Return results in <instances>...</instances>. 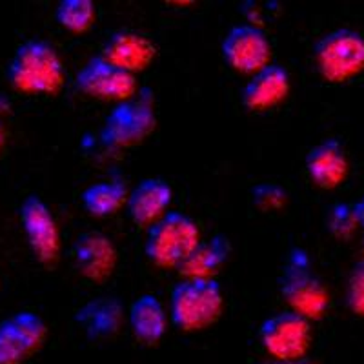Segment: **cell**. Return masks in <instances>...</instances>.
<instances>
[{
	"instance_id": "obj_21",
	"label": "cell",
	"mask_w": 364,
	"mask_h": 364,
	"mask_svg": "<svg viewBox=\"0 0 364 364\" xmlns=\"http://www.w3.org/2000/svg\"><path fill=\"white\" fill-rule=\"evenodd\" d=\"M95 18L97 9L91 0H60L55 8V21L71 33H86Z\"/></svg>"
},
{
	"instance_id": "obj_8",
	"label": "cell",
	"mask_w": 364,
	"mask_h": 364,
	"mask_svg": "<svg viewBox=\"0 0 364 364\" xmlns=\"http://www.w3.org/2000/svg\"><path fill=\"white\" fill-rule=\"evenodd\" d=\"M220 55L233 71L253 75L272 64V42L257 24H237L220 42Z\"/></svg>"
},
{
	"instance_id": "obj_23",
	"label": "cell",
	"mask_w": 364,
	"mask_h": 364,
	"mask_svg": "<svg viewBox=\"0 0 364 364\" xmlns=\"http://www.w3.org/2000/svg\"><path fill=\"white\" fill-rule=\"evenodd\" d=\"M252 203L264 213L279 211L288 203V191L275 182H259L252 188Z\"/></svg>"
},
{
	"instance_id": "obj_17",
	"label": "cell",
	"mask_w": 364,
	"mask_h": 364,
	"mask_svg": "<svg viewBox=\"0 0 364 364\" xmlns=\"http://www.w3.org/2000/svg\"><path fill=\"white\" fill-rule=\"evenodd\" d=\"M73 318L87 339H108L122 326L124 308L115 297H95L84 302Z\"/></svg>"
},
{
	"instance_id": "obj_29",
	"label": "cell",
	"mask_w": 364,
	"mask_h": 364,
	"mask_svg": "<svg viewBox=\"0 0 364 364\" xmlns=\"http://www.w3.org/2000/svg\"><path fill=\"white\" fill-rule=\"evenodd\" d=\"M363 252H364V239H363Z\"/></svg>"
},
{
	"instance_id": "obj_4",
	"label": "cell",
	"mask_w": 364,
	"mask_h": 364,
	"mask_svg": "<svg viewBox=\"0 0 364 364\" xmlns=\"http://www.w3.org/2000/svg\"><path fill=\"white\" fill-rule=\"evenodd\" d=\"M199 242V224L182 211H168L148 228L144 253L159 268L177 269Z\"/></svg>"
},
{
	"instance_id": "obj_1",
	"label": "cell",
	"mask_w": 364,
	"mask_h": 364,
	"mask_svg": "<svg viewBox=\"0 0 364 364\" xmlns=\"http://www.w3.org/2000/svg\"><path fill=\"white\" fill-rule=\"evenodd\" d=\"M6 75L21 93L55 95L64 84V64L51 42L29 38L13 53Z\"/></svg>"
},
{
	"instance_id": "obj_27",
	"label": "cell",
	"mask_w": 364,
	"mask_h": 364,
	"mask_svg": "<svg viewBox=\"0 0 364 364\" xmlns=\"http://www.w3.org/2000/svg\"><path fill=\"white\" fill-rule=\"evenodd\" d=\"M6 141H8V132H6L4 122H2V120H0V151H2V149H4Z\"/></svg>"
},
{
	"instance_id": "obj_5",
	"label": "cell",
	"mask_w": 364,
	"mask_h": 364,
	"mask_svg": "<svg viewBox=\"0 0 364 364\" xmlns=\"http://www.w3.org/2000/svg\"><path fill=\"white\" fill-rule=\"evenodd\" d=\"M318 75L330 84H343L364 71V37L355 29H333L314 46Z\"/></svg>"
},
{
	"instance_id": "obj_18",
	"label": "cell",
	"mask_w": 364,
	"mask_h": 364,
	"mask_svg": "<svg viewBox=\"0 0 364 364\" xmlns=\"http://www.w3.org/2000/svg\"><path fill=\"white\" fill-rule=\"evenodd\" d=\"M232 245L228 237L213 235L195 246L188 259L177 268L182 279H215L224 264L230 259Z\"/></svg>"
},
{
	"instance_id": "obj_9",
	"label": "cell",
	"mask_w": 364,
	"mask_h": 364,
	"mask_svg": "<svg viewBox=\"0 0 364 364\" xmlns=\"http://www.w3.org/2000/svg\"><path fill=\"white\" fill-rule=\"evenodd\" d=\"M75 87L91 99L120 104L136 95V79L135 75L113 66L97 55L75 75Z\"/></svg>"
},
{
	"instance_id": "obj_13",
	"label": "cell",
	"mask_w": 364,
	"mask_h": 364,
	"mask_svg": "<svg viewBox=\"0 0 364 364\" xmlns=\"http://www.w3.org/2000/svg\"><path fill=\"white\" fill-rule=\"evenodd\" d=\"M73 261L84 279L104 282L117 266V248L102 232H84L73 242Z\"/></svg>"
},
{
	"instance_id": "obj_16",
	"label": "cell",
	"mask_w": 364,
	"mask_h": 364,
	"mask_svg": "<svg viewBox=\"0 0 364 364\" xmlns=\"http://www.w3.org/2000/svg\"><path fill=\"white\" fill-rule=\"evenodd\" d=\"M306 173L315 186L336 190L346 181L350 164L344 148L337 139H326L308 151Z\"/></svg>"
},
{
	"instance_id": "obj_14",
	"label": "cell",
	"mask_w": 364,
	"mask_h": 364,
	"mask_svg": "<svg viewBox=\"0 0 364 364\" xmlns=\"http://www.w3.org/2000/svg\"><path fill=\"white\" fill-rule=\"evenodd\" d=\"M173 190L164 178H142L128 193L126 210L136 226L149 228L170 211Z\"/></svg>"
},
{
	"instance_id": "obj_19",
	"label": "cell",
	"mask_w": 364,
	"mask_h": 364,
	"mask_svg": "<svg viewBox=\"0 0 364 364\" xmlns=\"http://www.w3.org/2000/svg\"><path fill=\"white\" fill-rule=\"evenodd\" d=\"M129 328L141 343H159L168 330V315L162 302L151 294L136 297L129 306Z\"/></svg>"
},
{
	"instance_id": "obj_10",
	"label": "cell",
	"mask_w": 364,
	"mask_h": 364,
	"mask_svg": "<svg viewBox=\"0 0 364 364\" xmlns=\"http://www.w3.org/2000/svg\"><path fill=\"white\" fill-rule=\"evenodd\" d=\"M26 240L41 264H53L60 252V235L51 208L38 197L28 195L18 210Z\"/></svg>"
},
{
	"instance_id": "obj_25",
	"label": "cell",
	"mask_w": 364,
	"mask_h": 364,
	"mask_svg": "<svg viewBox=\"0 0 364 364\" xmlns=\"http://www.w3.org/2000/svg\"><path fill=\"white\" fill-rule=\"evenodd\" d=\"M353 211H355V217L357 220H359L360 226H364V195H363V199L353 206Z\"/></svg>"
},
{
	"instance_id": "obj_6",
	"label": "cell",
	"mask_w": 364,
	"mask_h": 364,
	"mask_svg": "<svg viewBox=\"0 0 364 364\" xmlns=\"http://www.w3.org/2000/svg\"><path fill=\"white\" fill-rule=\"evenodd\" d=\"M157 126L154 95L142 90L141 95L117 104L100 128V142L106 149H126L141 144Z\"/></svg>"
},
{
	"instance_id": "obj_15",
	"label": "cell",
	"mask_w": 364,
	"mask_h": 364,
	"mask_svg": "<svg viewBox=\"0 0 364 364\" xmlns=\"http://www.w3.org/2000/svg\"><path fill=\"white\" fill-rule=\"evenodd\" d=\"M290 73L281 64H268L261 71L252 75L240 93L242 106L250 112H266L290 95Z\"/></svg>"
},
{
	"instance_id": "obj_26",
	"label": "cell",
	"mask_w": 364,
	"mask_h": 364,
	"mask_svg": "<svg viewBox=\"0 0 364 364\" xmlns=\"http://www.w3.org/2000/svg\"><path fill=\"white\" fill-rule=\"evenodd\" d=\"M9 109H11V104H9L8 97L0 93V120H2V115L9 113Z\"/></svg>"
},
{
	"instance_id": "obj_20",
	"label": "cell",
	"mask_w": 364,
	"mask_h": 364,
	"mask_svg": "<svg viewBox=\"0 0 364 364\" xmlns=\"http://www.w3.org/2000/svg\"><path fill=\"white\" fill-rule=\"evenodd\" d=\"M128 193L120 181L95 182L80 193V203L91 217H109L124 206Z\"/></svg>"
},
{
	"instance_id": "obj_2",
	"label": "cell",
	"mask_w": 364,
	"mask_h": 364,
	"mask_svg": "<svg viewBox=\"0 0 364 364\" xmlns=\"http://www.w3.org/2000/svg\"><path fill=\"white\" fill-rule=\"evenodd\" d=\"M224 294L217 279H182L170 297L171 323L182 331H203L219 321Z\"/></svg>"
},
{
	"instance_id": "obj_12",
	"label": "cell",
	"mask_w": 364,
	"mask_h": 364,
	"mask_svg": "<svg viewBox=\"0 0 364 364\" xmlns=\"http://www.w3.org/2000/svg\"><path fill=\"white\" fill-rule=\"evenodd\" d=\"M100 57L120 70L136 75L148 70L149 64L154 63L157 48L146 35L132 29H119L106 38Z\"/></svg>"
},
{
	"instance_id": "obj_7",
	"label": "cell",
	"mask_w": 364,
	"mask_h": 364,
	"mask_svg": "<svg viewBox=\"0 0 364 364\" xmlns=\"http://www.w3.org/2000/svg\"><path fill=\"white\" fill-rule=\"evenodd\" d=\"M311 337L310 321L290 310L264 318L259 328V339L264 352L281 363L304 359L310 352Z\"/></svg>"
},
{
	"instance_id": "obj_24",
	"label": "cell",
	"mask_w": 364,
	"mask_h": 364,
	"mask_svg": "<svg viewBox=\"0 0 364 364\" xmlns=\"http://www.w3.org/2000/svg\"><path fill=\"white\" fill-rule=\"evenodd\" d=\"M346 301L350 310L364 318V261L355 264L348 277Z\"/></svg>"
},
{
	"instance_id": "obj_22",
	"label": "cell",
	"mask_w": 364,
	"mask_h": 364,
	"mask_svg": "<svg viewBox=\"0 0 364 364\" xmlns=\"http://www.w3.org/2000/svg\"><path fill=\"white\" fill-rule=\"evenodd\" d=\"M326 226L336 239L348 240L355 235L360 224L357 220L353 206H350V204H336V206L328 211Z\"/></svg>"
},
{
	"instance_id": "obj_11",
	"label": "cell",
	"mask_w": 364,
	"mask_h": 364,
	"mask_svg": "<svg viewBox=\"0 0 364 364\" xmlns=\"http://www.w3.org/2000/svg\"><path fill=\"white\" fill-rule=\"evenodd\" d=\"M44 318L22 310L0 323V364H22L33 355L46 339Z\"/></svg>"
},
{
	"instance_id": "obj_3",
	"label": "cell",
	"mask_w": 364,
	"mask_h": 364,
	"mask_svg": "<svg viewBox=\"0 0 364 364\" xmlns=\"http://www.w3.org/2000/svg\"><path fill=\"white\" fill-rule=\"evenodd\" d=\"M279 291L290 311L306 321H318L330 308V291L311 272L310 259L302 250H294L279 277Z\"/></svg>"
},
{
	"instance_id": "obj_28",
	"label": "cell",
	"mask_w": 364,
	"mask_h": 364,
	"mask_svg": "<svg viewBox=\"0 0 364 364\" xmlns=\"http://www.w3.org/2000/svg\"><path fill=\"white\" fill-rule=\"evenodd\" d=\"M266 364H314V363H311V360L302 359V360H294V363H281V360H272V363H266Z\"/></svg>"
}]
</instances>
